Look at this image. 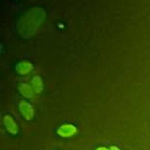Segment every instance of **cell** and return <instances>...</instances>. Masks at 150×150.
<instances>
[{
  "label": "cell",
  "instance_id": "6da1fadb",
  "mask_svg": "<svg viewBox=\"0 0 150 150\" xmlns=\"http://www.w3.org/2000/svg\"><path fill=\"white\" fill-rule=\"evenodd\" d=\"M19 109H20L21 115H22L27 121H30V120L34 117V109H33L32 104L28 103L27 101L21 100L20 103H19Z\"/></svg>",
  "mask_w": 150,
  "mask_h": 150
},
{
  "label": "cell",
  "instance_id": "ba28073f",
  "mask_svg": "<svg viewBox=\"0 0 150 150\" xmlns=\"http://www.w3.org/2000/svg\"><path fill=\"white\" fill-rule=\"evenodd\" d=\"M109 149H110V150H120V148H117V146H115V145H114V146H110Z\"/></svg>",
  "mask_w": 150,
  "mask_h": 150
},
{
  "label": "cell",
  "instance_id": "3957f363",
  "mask_svg": "<svg viewBox=\"0 0 150 150\" xmlns=\"http://www.w3.org/2000/svg\"><path fill=\"white\" fill-rule=\"evenodd\" d=\"M4 124H5V127H6V129H7V131L9 134H12V135H16L18 134L19 128H18V124H16V122L14 121V118L12 116L6 115L4 117Z\"/></svg>",
  "mask_w": 150,
  "mask_h": 150
},
{
  "label": "cell",
  "instance_id": "7a4b0ae2",
  "mask_svg": "<svg viewBox=\"0 0 150 150\" xmlns=\"http://www.w3.org/2000/svg\"><path fill=\"white\" fill-rule=\"evenodd\" d=\"M77 132V128L70 123H66L59 127L57 129V135L61 137H71Z\"/></svg>",
  "mask_w": 150,
  "mask_h": 150
},
{
  "label": "cell",
  "instance_id": "52a82bcc",
  "mask_svg": "<svg viewBox=\"0 0 150 150\" xmlns=\"http://www.w3.org/2000/svg\"><path fill=\"white\" fill-rule=\"evenodd\" d=\"M95 150H110L109 148H105V146H98V148H96Z\"/></svg>",
  "mask_w": 150,
  "mask_h": 150
},
{
  "label": "cell",
  "instance_id": "5b68a950",
  "mask_svg": "<svg viewBox=\"0 0 150 150\" xmlns=\"http://www.w3.org/2000/svg\"><path fill=\"white\" fill-rule=\"evenodd\" d=\"M19 91L21 93L22 96L27 97V98H32L33 95H34V89L30 84H27V83H22L20 87H19Z\"/></svg>",
  "mask_w": 150,
  "mask_h": 150
},
{
  "label": "cell",
  "instance_id": "277c9868",
  "mask_svg": "<svg viewBox=\"0 0 150 150\" xmlns=\"http://www.w3.org/2000/svg\"><path fill=\"white\" fill-rule=\"evenodd\" d=\"M33 64L30 63V62H28V61H21V62H19L18 64H16V67H15V70L20 74V75H26V74H28V73H30L32 70H33Z\"/></svg>",
  "mask_w": 150,
  "mask_h": 150
},
{
  "label": "cell",
  "instance_id": "8992f818",
  "mask_svg": "<svg viewBox=\"0 0 150 150\" xmlns=\"http://www.w3.org/2000/svg\"><path fill=\"white\" fill-rule=\"evenodd\" d=\"M30 86L33 87V89H34V91L35 93H41L42 91V89H43V83H42V80H41V77L40 76H34L33 79H32V82H30Z\"/></svg>",
  "mask_w": 150,
  "mask_h": 150
}]
</instances>
